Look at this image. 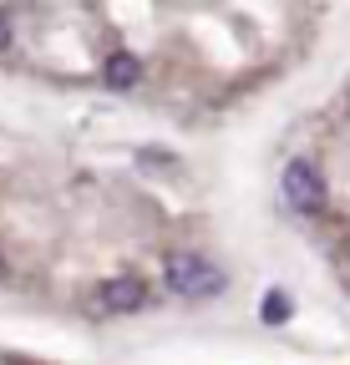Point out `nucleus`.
<instances>
[{
  "mask_svg": "<svg viewBox=\"0 0 350 365\" xmlns=\"http://www.w3.org/2000/svg\"><path fill=\"white\" fill-rule=\"evenodd\" d=\"M138 76H143V61H138V56H112V61H107V81H112L117 91L138 86Z\"/></svg>",
  "mask_w": 350,
  "mask_h": 365,
  "instance_id": "obj_4",
  "label": "nucleus"
},
{
  "mask_svg": "<svg viewBox=\"0 0 350 365\" xmlns=\"http://www.w3.org/2000/svg\"><path fill=\"white\" fill-rule=\"evenodd\" d=\"M224 284H229L224 269L203 254H173L168 259V289L178 299H213V294H224Z\"/></svg>",
  "mask_w": 350,
  "mask_h": 365,
  "instance_id": "obj_1",
  "label": "nucleus"
},
{
  "mask_svg": "<svg viewBox=\"0 0 350 365\" xmlns=\"http://www.w3.org/2000/svg\"><path fill=\"white\" fill-rule=\"evenodd\" d=\"M279 188H284L289 208H299V213H320V208H325V178H320L315 163H304V158H294V163L284 168Z\"/></svg>",
  "mask_w": 350,
  "mask_h": 365,
  "instance_id": "obj_2",
  "label": "nucleus"
},
{
  "mask_svg": "<svg viewBox=\"0 0 350 365\" xmlns=\"http://www.w3.org/2000/svg\"><path fill=\"white\" fill-rule=\"evenodd\" d=\"M102 304L117 309V314H133V309L148 304V284L138 279V274H122V279H112V284L102 289Z\"/></svg>",
  "mask_w": 350,
  "mask_h": 365,
  "instance_id": "obj_3",
  "label": "nucleus"
},
{
  "mask_svg": "<svg viewBox=\"0 0 350 365\" xmlns=\"http://www.w3.org/2000/svg\"><path fill=\"white\" fill-rule=\"evenodd\" d=\"M6 41H11V21L0 16V51H6Z\"/></svg>",
  "mask_w": 350,
  "mask_h": 365,
  "instance_id": "obj_6",
  "label": "nucleus"
},
{
  "mask_svg": "<svg viewBox=\"0 0 350 365\" xmlns=\"http://www.w3.org/2000/svg\"><path fill=\"white\" fill-rule=\"evenodd\" d=\"M264 319H269V325L289 319V304H284V294H264Z\"/></svg>",
  "mask_w": 350,
  "mask_h": 365,
  "instance_id": "obj_5",
  "label": "nucleus"
}]
</instances>
